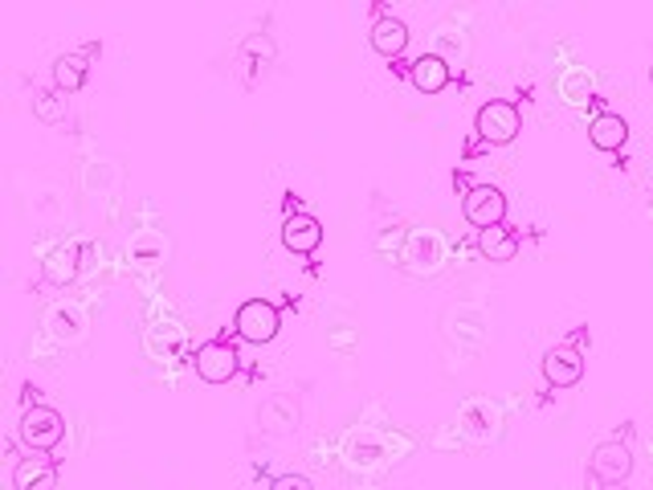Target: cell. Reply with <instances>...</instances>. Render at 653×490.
<instances>
[{
	"mask_svg": "<svg viewBox=\"0 0 653 490\" xmlns=\"http://www.w3.org/2000/svg\"><path fill=\"white\" fill-rule=\"evenodd\" d=\"M66 111H70V99H66L58 87L42 90V94H33V115L42 119V123H61V119H66Z\"/></svg>",
	"mask_w": 653,
	"mask_h": 490,
	"instance_id": "cell-26",
	"label": "cell"
},
{
	"mask_svg": "<svg viewBox=\"0 0 653 490\" xmlns=\"http://www.w3.org/2000/svg\"><path fill=\"white\" fill-rule=\"evenodd\" d=\"M605 490H629V487H624V482H621V487H605Z\"/></svg>",
	"mask_w": 653,
	"mask_h": 490,
	"instance_id": "cell-31",
	"label": "cell"
},
{
	"mask_svg": "<svg viewBox=\"0 0 653 490\" xmlns=\"http://www.w3.org/2000/svg\"><path fill=\"white\" fill-rule=\"evenodd\" d=\"M429 54L446 58L450 66H462V62H465V37H462V30H453V25H441V30L434 33V49H429Z\"/></svg>",
	"mask_w": 653,
	"mask_h": 490,
	"instance_id": "cell-25",
	"label": "cell"
},
{
	"mask_svg": "<svg viewBox=\"0 0 653 490\" xmlns=\"http://www.w3.org/2000/svg\"><path fill=\"white\" fill-rule=\"evenodd\" d=\"M384 458H389V442H384V433L351 430L348 437H344V461H348L351 470H376Z\"/></svg>",
	"mask_w": 653,
	"mask_h": 490,
	"instance_id": "cell-8",
	"label": "cell"
},
{
	"mask_svg": "<svg viewBox=\"0 0 653 490\" xmlns=\"http://www.w3.org/2000/svg\"><path fill=\"white\" fill-rule=\"evenodd\" d=\"M368 42L376 49L380 58H401L408 49V30L405 21H396V16H376V25L368 33Z\"/></svg>",
	"mask_w": 653,
	"mask_h": 490,
	"instance_id": "cell-18",
	"label": "cell"
},
{
	"mask_svg": "<svg viewBox=\"0 0 653 490\" xmlns=\"http://www.w3.org/2000/svg\"><path fill=\"white\" fill-rule=\"evenodd\" d=\"M474 131H479L486 144H510V140L522 131L519 107L507 99H491L479 111V119H474Z\"/></svg>",
	"mask_w": 653,
	"mask_h": 490,
	"instance_id": "cell-5",
	"label": "cell"
},
{
	"mask_svg": "<svg viewBox=\"0 0 653 490\" xmlns=\"http://www.w3.org/2000/svg\"><path fill=\"white\" fill-rule=\"evenodd\" d=\"M119 185V164H111V159H94V164H87V188L94 192H111V188Z\"/></svg>",
	"mask_w": 653,
	"mask_h": 490,
	"instance_id": "cell-28",
	"label": "cell"
},
{
	"mask_svg": "<svg viewBox=\"0 0 653 490\" xmlns=\"http://www.w3.org/2000/svg\"><path fill=\"white\" fill-rule=\"evenodd\" d=\"M87 74H90L87 54H61V58L54 62V87H58L61 94H74V90L87 87Z\"/></svg>",
	"mask_w": 653,
	"mask_h": 490,
	"instance_id": "cell-22",
	"label": "cell"
},
{
	"mask_svg": "<svg viewBox=\"0 0 653 490\" xmlns=\"http://www.w3.org/2000/svg\"><path fill=\"white\" fill-rule=\"evenodd\" d=\"M233 327H237V335L246 344H270L278 335V327H282V319H278V307L270 299H249V303L237 307Z\"/></svg>",
	"mask_w": 653,
	"mask_h": 490,
	"instance_id": "cell-4",
	"label": "cell"
},
{
	"mask_svg": "<svg viewBox=\"0 0 653 490\" xmlns=\"http://www.w3.org/2000/svg\"><path fill=\"white\" fill-rule=\"evenodd\" d=\"M408 78H413V87L421 90V94H441V90L450 87L453 66L446 58H437V54H421V58L408 66Z\"/></svg>",
	"mask_w": 653,
	"mask_h": 490,
	"instance_id": "cell-16",
	"label": "cell"
},
{
	"mask_svg": "<svg viewBox=\"0 0 653 490\" xmlns=\"http://www.w3.org/2000/svg\"><path fill=\"white\" fill-rule=\"evenodd\" d=\"M282 245H286L291 254H299V258L315 254V249L323 245L319 216H311V213H291V216H286V221H282Z\"/></svg>",
	"mask_w": 653,
	"mask_h": 490,
	"instance_id": "cell-13",
	"label": "cell"
},
{
	"mask_svg": "<svg viewBox=\"0 0 653 490\" xmlns=\"http://www.w3.org/2000/svg\"><path fill=\"white\" fill-rule=\"evenodd\" d=\"M401 266L413 275H437L446 266V237L437 230H408L401 245Z\"/></svg>",
	"mask_w": 653,
	"mask_h": 490,
	"instance_id": "cell-2",
	"label": "cell"
},
{
	"mask_svg": "<svg viewBox=\"0 0 653 490\" xmlns=\"http://www.w3.org/2000/svg\"><path fill=\"white\" fill-rule=\"evenodd\" d=\"M66 437V417H61L58 409H49V404H30L25 409V417H21V442L37 454L45 449H54Z\"/></svg>",
	"mask_w": 653,
	"mask_h": 490,
	"instance_id": "cell-3",
	"label": "cell"
},
{
	"mask_svg": "<svg viewBox=\"0 0 653 490\" xmlns=\"http://www.w3.org/2000/svg\"><path fill=\"white\" fill-rule=\"evenodd\" d=\"M258 425L266 433H291L294 425H299V404L291 401V397H270V401L261 404V413H258Z\"/></svg>",
	"mask_w": 653,
	"mask_h": 490,
	"instance_id": "cell-21",
	"label": "cell"
},
{
	"mask_svg": "<svg viewBox=\"0 0 653 490\" xmlns=\"http://www.w3.org/2000/svg\"><path fill=\"white\" fill-rule=\"evenodd\" d=\"M581 376H584V356L572 344H555L543 356V380L552 389H572V385H581Z\"/></svg>",
	"mask_w": 653,
	"mask_h": 490,
	"instance_id": "cell-10",
	"label": "cell"
},
{
	"mask_svg": "<svg viewBox=\"0 0 653 490\" xmlns=\"http://www.w3.org/2000/svg\"><path fill=\"white\" fill-rule=\"evenodd\" d=\"M270 490H315V487H311L306 475H278L274 482H270Z\"/></svg>",
	"mask_w": 653,
	"mask_h": 490,
	"instance_id": "cell-30",
	"label": "cell"
},
{
	"mask_svg": "<svg viewBox=\"0 0 653 490\" xmlns=\"http://www.w3.org/2000/svg\"><path fill=\"white\" fill-rule=\"evenodd\" d=\"M479 249H482V258H491V261H515L519 237H515L507 225H491V230L479 233Z\"/></svg>",
	"mask_w": 653,
	"mask_h": 490,
	"instance_id": "cell-23",
	"label": "cell"
},
{
	"mask_svg": "<svg viewBox=\"0 0 653 490\" xmlns=\"http://www.w3.org/2000/svg\"><path fill=\"white\" fill-rule=\"evenodd\" d=\"M45 335L54 344H78L87 335V311L78 303H54L45 311Z\"/></svg>",
	"mask_w": 653,
	"mask_h": 490,
	"instance_id": "cell-11",
	"label": "cell"
},
{
	"mask_svg": "<svg viewBox=\"0 0 653 490\" xmlns=\"http://www.w3.org/2000/svg\"><path fill=\"white\" fill-rule=\"evenodd\" d=\"M458 433L470 446H491L503 433V404L491 401V397H465L462 409H458Z\"/></svg>",
	"mask_w": 653,
	"mask_h": 490,
	"instance_id": "cell-1",
	"label": "cell"
},
{
	"mask_svg": "<svg viewBox=\"0 0 653 490\" xmlns=\"http://www.w3.org/2000/svg\"><path fill=\"white\" fill-rule=\"evenodd\" d=\"M82 245L78 242H61V245H54L49 254H45V261H42V275H45V282H54V287H70L74 278H78V270H82Z\"/></svg>",
	"mask_w": 653,
	"mask_h": 490,
	"instance_id": "cell-14",
	"label": "cell"
},
{
	"mask_svg": "<svg viewBox=\"0 0 653 490\" xmlns=\"http://www.w3.org/2000/svg\"><path fill=\"white\" fill-rule=\"evenodd\" d=\"M446 323H450L453 339H462V344H486V335H491V319L482 307H453Z\"/></svg>",
	"mask_w": 653,
	"mask_h": 490,
	"instance_id": "cell-17",
	"label": "cell"
},
{
	"mask_svg": "<svg viewBox=\"0 0 653 490\" xmlns=\"http://www.w3.org/2000/svg\"><path fill=\"white\" fill-rule=\"evenodd\" d=\"M180 344H184V332L176 323H151L147 327V352L156 360H172L176 352H180Z\"/></svg>",
	"mask_w": 653,
	"mask_h": 490,
	"instance_id": "cell-24",
	"label": "cell"
},
{
	"mask_svg": "<svg viewBox=\"0 0 653 490\" xmlns=\"http://www.w3.org/2000/svg\"><path fill=\"white\" fill-rule=\"evenodd\" d=\"M650 78H653V74H650Z\"/></svg>",
	"mask_w": 653,
	"mask_h": 490,
	"instance_id": "cell-32",
	"label": "cell"
},
{
	"mask_svg": "<svg viewBox=\"0 0 653 490\" xmlns=\"http://www.w3.org/2000/svg\"><path fill=\"white\" fill-rule=\"evenodd\" d=\"M555 94H560L567 107H588V102L596 99L593 66H584V62H567V66H560V74H555Z\"/></svg>",
	"mask_w": 653,
	"mask_h": 490,
	"instance_id": "cell-9",
	"label": "cell"
},
{
	"mask_svg": "<svg viewBox=\"0 0 653 490\" xmlns=\"http://www.w3.org/2000/svg\"><path fill=\"white\" fill-rule=\"evenodd\" d=\"M462 213H465V221L482 233V230H491V225H503V216H507V197H503V188L479 185L465 192Z\"/></svg>",
	"mask_w": 653,
	"mask_h": 490,
	"instance_id": "cell-6",
	"label": "cell"
},
{
	"mask_svg": "<svg viewBox=\"0 0 653 490\" xmlns=\"http://www.w3.org/2000/svg\"><path fill=\"white\" fill-rule=\"evenodd\" d=\"M241 54L246 58H261V62H274L278 58V45L266 37V33H249L246 42H241Z\"/></svg>",
	"mask_w": 653,
	"mask_h": 490,
	"instance_id": "cell-29",
	"label": "cell"
},
{
	"mask_svg": "<svg viewBox=\"0 0 653 490\" xmlns=\"http://www.w3.org/2000/svg\"><path fill=\"white\" fill-rule=\"evenodd\" d=\"M629 475H633V454L624 442H600L593 449V478L600 487H621Z\"/></svg>",
	"mask_w": 653,
	"mask_h": 490,
	"instance_id": "cell-7",
	"label": "cell"
},
{
	"mask_svg": "<svg viewBox=\"0 0 653 490\" xmlns=\"http://www.w3.org/2000/svg\"><path fill=\"white\" fill-rule=\"evenodd\" d=\"M127 258L135 270H160L168 261V237L160 230H139L127 245Z\"/></svg>",
	"mask_w": 653,
	"mask_h": 490,
	"instance_id": "cell-15",
	"label": "cell"
},
{
	"mask_svg": "<svg viewBox=\"0 0 653 490\" xmlns=\"http://www.w3.org/2000/svg\"><path fill=\"white\" fill-rule=\"evenodd\" d=\"M13 487L16 490H54L58 487V470L49 458H25L13 470Z\"/></svg>",
	"mask_w": 653,
	"mask_h": 490,
	"instance_id": "cell-20",
	"label": "cell"
},
{
	"mask_svg": "<svg viewBox=\"0 0 653 490\" xmlns=\"http://www.w3.org/2000/svg\"><path fill=\"white\" fill-rule=\"evenodd\" d=\"M30 209H33V221H45V225L66 221V201H61V192H54V188H42L30 201Z\"/></svg>",
	"mask_w": 653,
	"mask_h": 490,
	"instance_id": "cell-27",
	"label": "cell"
},
{
	"mask_svg": "<svg viewBox=\"0 0 653 490\" xmlns=\"http://www.w3.org/2000/svg\"><path fill=\"white\" fill-rule=\"evenodd\" d=\"M588 140H593L596 152H621V147L629 144V123H624L621 115L605 111V115H596L593 123H588Z\"/></svg>",
	"mask_w": 653,
	"mask_h": 490,
	"instance_id": "cell-19",
	"label": "cell"
},
{
	"mask_svg": "<svg viewBox=\"0 0 653 490\" xmlns=\"http://www.w3.org/2000/svg\"><path fill=\"white\" fill-rule=\"evenodd\" d=\"M196 376L204 385H225L237 376V352L229 344H201L196 347Z\"/></svg>",
	"mask_w": 653,
	"mask_h": 490,
	"instance_id": "cell-12",
	"label": "cell"
}]
</instances>
